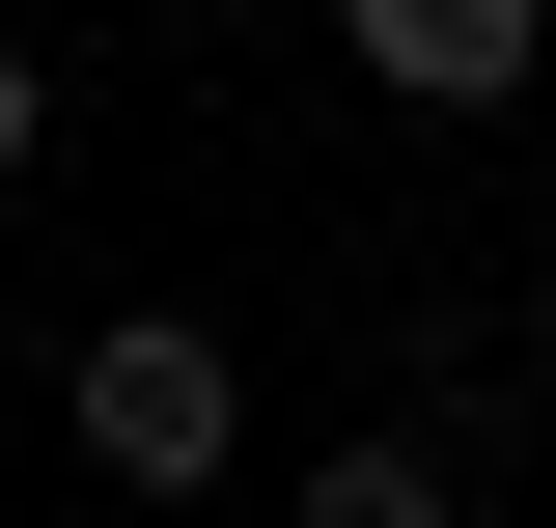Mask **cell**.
Returning a JSON list of instances; mask_svg holds the SVG:
<instances>
[{"instance_id":"obj_1","label":"cell","mask_w":556,"mask_h":528,"mask_svg":"<svg viewBox=\"0 0 556 528\" xmlns=\"http://www.w3.org/2000/svg\"><path fill=\"white\" fill-rule=\"evenodd\" d=\"M56 417H84L112 501H223V473H251V362H223L195 306H112V334L56 362Z\"/></svg>"},{"instance_id":"obj_2","label":"cell","mask_w":556,"mask_h":528,"mask_svg":"<svg viewBox=\"0 0 556 528\" xmlns=\"http://www.w3.org/2000/svg\"><path fill=\"white\" fill-rule=\"evenodd\" d=\"M334 56L390 84V112H529V56H556V0H334Z\"/></svg>"},{"instance_id":"obj_3","label":"cell","mask_w":556,"mask_h":528,"mask_svg":"<svg viewBox=\"0 0 556 528\" xmlns=\"http://www.w3.org/2000/svg\"><path fill=\"white\" fill-rule=\"evenodd\" d=\"M278 528H473V445H445V417H362V445H306Z\"/></svg>"},{"instance_id":"obj_4","label":"cell","mask_w":556,"mask_h":528,"mask_svg":"<svg viewBox=\"0 0 556 528\" xmlns=\"http://www.w3.org/2000/svg\"><path fill=\"white\" fill-rule=\"evenodd\" d=\"M28 167H56V56L0 28V196H28Z\"/></svg>"},{"instance_id":"obj_5","label":"cell","mask_w":556,"mask_h":528,"mask_svg":"<svg viewBox=\"0 0 556 528\" xmlns=\"http://www.w3.org/2000/svg\"><path fill=\"white\" fill-rule=\"evenodd\" d=\"M529 390H556V251H529Z\"/></svg>"}]
</instances>
